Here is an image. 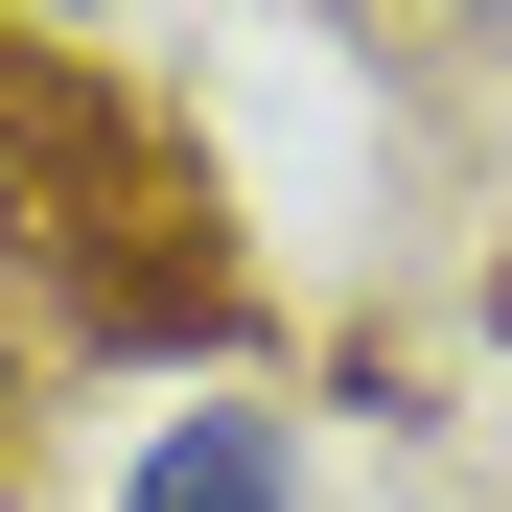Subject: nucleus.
Listing matches in <instances>:
<instances>
[{
    "mask_svg": "<svg viewBox=\"0 0 512 512\" xmlns=\"http://www.w3.org/2000/svg\"><path fill=\"white\" fill-rule=\"evenodd\" d=\"M489 350H512V256H489Z\"/></svg>",
    "mask_w": 512,
    "mask_h": 512,
    "instance_id": "3",
    "label": "nucleus"
},
{
    "mask_svg": "<svg viewBox=\"0 0 512 512\" xmlns=\"http://www.w3.org/2000/svg\"><path fill=\"white\" fill-rule=\"evenodd\" d=\"M94 512H303V419L210 373V396H163V419H140V466H117Z\"/></svg>",
    "mask_w": 512,
    "mask_h": 512,
    "instance_id": "1",
    "label": "nucleus"
},
{
    "mask_svg": "<svg viewBox=\"0 0 512 512\" xmlns=\"http://www.w3.org/2000/svg\"><path fill=\"white\" fill-rule=\"evenodd\" d=\"M396 24H443V47H512V0H396Z\"/></svg>",
    "mask_w": 512,
    "mask_h": 512,
    "instance_id": "2",
    "label": "nucleus"
},
{
    "mask_svg": "<svg viewBox=\"0 0 512 512\" xmlns=\"http://www.w3.org/2000/svg\"><path fill=\"white\" fill-rule=\"evenodd\" d=\"M24 24H94V0H24Z\"/></svg>",
    "mask_w": 512,
    "mask_h": 512,
    "instance_id": "4",
    "label": "nucleus"
}]
</instances>
